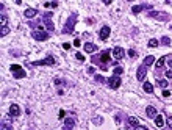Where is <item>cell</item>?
I'll use <instances>...</instances> for the list:
<instances>
[{
  "mask_svg": "<svg viewBox=\"0 0 172 130\" xmlns=\"http://www.w3.org/2000/svg\"><path fill=\"white\" fill-rule=\"evenodd\" d=\"M33 38L36 39V41H47V39L50 38V35H49V31H46V27L38 25L33 30Z\"/></svg>",
  "mask_w": 172,
  "mask_h": 130,
  "instance_id": "1",
  "label": "cell"
},
{
  "mask_svg": "<svg viewBox=\"0 0 172 130\" xmlns=\"http://www.w3.org/2000/svg\"><path fill=\"white\" fill-rule=\"evenodd\" d=\"M77 19H78V14H77V13H72L70 17H69V19H67V22H66L64 28H63V33H64V35L72 33V31H74V28H75Z\"/></svg>",
  "mask_w": 172,
  "mask_h": 130,
  "instance_id": "2",
  "label": "cell"
},
{
  "mask_svg": "<svg viewBox=\"0 0 172 130\" xmlns=\"http://www.w3.org/2000/svg\"><path fill=\"white\" fill-rule=\"evenodd\" d=\"M10 71H11V74L14 75V78H24L25 75H27L25 69L20 68L19 64H11V66H10Z\"/></svg>",
  "mask_w": 172,
  "mask_h": 130,
  "instance_id": "3",
  "label": "cell"
},
{
  "mask_svg": "<svg viewBox=\"0 0 172 130\" xmlns=\"http://www.w3.org/2000/svg\"><path fill=\"white\" fill-rule=\"evenodd\" d=\"M53 64H56L55 58H53L52 55H49L47 58H44V60L33 61V64H31V66H53Z\"/></svg>",
  "mask_w": 172,
  "mask_h": 130,
  "instance_id": "4",
  "label": "cell"
},
{
  "mask_svg": "<svg viewBox=\"0 0 172 130\" xmlns=\"http://www.w3.org/2000/svg\"><path fill=\"white\" fill-rule=\"evenodd\" d=\"M149 16L153 17V19H158V20H169V14L164 11H150Z\"/></svg>",
  "mask_w": 172,
  "mask_h": 130,
  "instance_id": "5",
  "label": "cell"
},
{
  "mask_svg": "<svg viewBox=\"0 0 172 130\" xmlns=\"http://www.w3.org/2000/svg\"><path fill=\"white\" fill-rule=\"evenodd\" d=\"M106 83L110 85L111 89H117L121 86V77H119V75H111V77L106 80Z\"/></svg>",
  "mask_w": 172,
  "mask_h": 130,
  "instance_id": "6",
  "label": "cell"
},
{
  "mask_svg": "<svg viewBox=\"0 0 172 130\" xmlns=\"http://www.w3.org/2000/svg\"><path fill=\"white\" fill-rule=\"evenodd\" d=\"M146 75H147V66L141 64L136 71V78L139 80V82H144V80H146Z\"/></svg>",
  "mask_w": 172,
  "mask_h": 130,
  "instance_id": "7",
  "label": "cell"
},
{
  "mask_svg": "<svg viewBox=\"0 0 172 130\" xmlns=\"http://www.w3.org/2000/svg\"><path fill=\"white\" fill-rule=\"evenodd\" d=\"M52 16H53L52 13H46V14L42 16V19H44V22H46V27H47L49 31H53V30H55V25H53V22L50 20Z\"/></svg>",
  "mask_w": 172,
  "mask_h": 130,
  "instance_id": "8",
  "label": "cell"
},
{
  "mask_svg": "<svg viewBox=\"0 0 172 130\" xmlns=\"http://www.w3.org/2000/svg\"><path fill=\"white\" fill-rule=\"evenodd\" d=\"M110 33H111V28L108 25H103L100 28V31H99V38H100L102 41H106L108 36H110Z\"/></svg>",
  "mask_w": 172,
  "mask_h": 130,
  "instance_id": "9",
  "label": "cell"
},
{
  "mask_svg": "<svg viewBox=\"0 0 172 130\" xmlns=\"http://www.w3.org/2000/svg\"><path fill=\"white\" fill-rule=\"evenodd\" d=\"M8 114L11 116V118H17V116L20 114V107L17 104H11L10 105V110H8Z\"/></svg>",
  "mask_w": 172,
  "mask_h": 130,
  "instance_id": "10",
  "label": "cell"
},
{
  "mask_svg": "<svg viewBox=\"0 0 172 130\" xmlns=\"http://www.w3.org/2000/svg\"><path fill=\"white\" fill-rule=\"evenodd\" d=\"M113 55H114V58L117 61H119V60H122V58L125 57V52H124V49H122V47L116 46L114 49H113Z\"/></svg>",
  "mask_w": 172,
  "mask_h": 130,
  "instance_id": "11",
  "label": "cell"
},
{
  "mask_svg": "<svg viewBox=\"0 0 172 130\" xmlns=\"http://www.w3.org/2000/svg\"><path fill=\"white\" fill-rule=\"evenodd\" d=\"M146 116H147V118H150V119H155L158 116V111H156L155 107H152V105L146 107Z\"/></svg>",
  "mask_w": 172,
  "mask_h": 130,
  "instance_id": "12",
  "label": "cell"
},
{
  "mask_svg": "<svg viewBox=\"0 0 172 130\" xmlns=\"http://www.w3.org/2000/svg\"><path fill=\"white\" fill-rule=\"evenodd\" d=\"M83 50H85L86 53H91V55H94V52L99 50V49H97L96 44H92V42H86L85 46H83Z\"/></svg>",
  "mask_w": 172,
  "mask_h": 130,
  "instance_id": "13",
  "label": "cell"
},
{
  "mask_svg": "<svg viewBox=\"0 0 172 130\" xmlns=\"http://www.w3.org/2000/svg\"><path fill=\"white\" fill-rule=\"evenodd\" d=\"M142 10H150V5H135L132 8V13L133 14H139Z\"/></svg>",
  "mask_w": 172,
  "mask_h": 130,
  "instance_id": "14",
  "label": "cell"
},
{
  "mask_svg": "<svg viewBox=\"0 0 172 130\" xmlns=\"http://www.w3.org/2000/svg\"><path fill=\"white\" fill-rule=\"evenodd\" d=\"M127 124H128V127L135 129L139 125V121H138V118H135V116H128V118H127Z\"/></svg>",
  "mask_w": 172,
  "mask_h": 130,
  "instance_id": "15",
  "label": "cell"
},
{
  "mask_svg": "<svg viewBox=\"0 0 172 130\" xmlns=\"http://www.w3.org/2000/svg\"><path fill=\"white\" fill-rule=\"evenodd\" d=\"M36 14H38V10H36V8H27L24 11V16L27 19H31V17H35Z\"/></svg>",
  "mask_w": 172,
  "mask_h": 130,
  "instance_id": "16",
  "label": "cell"
},
{
  "mask_svg": "<svg viewBox=\"0 0 172 130\" xmlns=\"http://www.w3.org/2000/svg\"><path fill=\"white\" fill-rule=\"evenodd\" d=\"M166 60H167V57H161L160 60H158V61L155 63V72H156V74L163 69V64H164V61H166Z\"/></svg>",
  "mask_w": 172,
  "mask_h": 130,
  "instance_id": "17",
  "label": "cell"
},
{
  "mask_svg": "<svg viewBox=\"0 0 172 130\" xmlns=\"http://www.w3.org/2000/svg\"><path fill=\"white\" fill-rule=\"evenodd\" d=\"M100 61H102V63H111L110 50H103V52L100 53Z\"/></svg>",
  "mask_w": 172,
  "mask_h": 130,
  "instance_id": "18",
  "label": "cell"
},
{
  "mask_svg": "<svg viewBox=\"0 0 172 130\" xmlns=\"http://www.w3.org/2000/svg\"><path fill=\"white\" fill-rule=\"evenodd\" d=\"M142 89H144V91H146L147 94H152V93H153V86H152V83H150V82H147V80L142 83Z\"/></svg>",
  "mask_w": 172,
  "mask_h": 130,
  "instance_id": "19",
  "label": "cell"
},
{
  "mask_svg": "<svg viewBox=\"0 0 172 130\" xmlns=\"http://www.w3.org/2000/svg\"><path fill=\"white\" fill-rule=\"evenodd\" d=\"M153 63H155V57H153V55H149V57H146V60H144V64H146L147 68H149V66H152Z\"/></svg>",
  "mask_w": 172,
  "mask_h": 130,
  "instance_id": "20",
  "label": "cell"
},
{
  "mask_svg": "<svg viewBox=\"0 0 172 130\" xmlns=\"http://www.w3.org/2000/svg\"><path fill=\"white\" fill-rule=\"evenodd\" d=\"M155 124H156V127H164V119H163L161 114H158L155 118Z\"/></svg>",
  "mask_w": 172,
  "mask_h": 130,
  "instance_id": "21",
  "label": "cell"
},
{
  "mask_svg": "<svg viewBox=\"0 0 172 130\" xmlns=\"http://www.w3.org/2000/svg\"><path fill=\"white\" fill-rule=\"evenodd\" d=\"M8 33H10V27H8V25H2V30H0V35H2V36H6Z\"/></svg>",
  "mask_w": 172,
  "mask_h": 130,
  "instance_id": "22",
  "label": "cell"
},
{
  "mask_svg": "<svg viewBox=\"0 0 172 130\" xmlns=\"http://www.w3.org/2000/svg\"><path fill=\"white\" fill-rule=\"evenodd\" d=\"M102 122H103V118H102V116H96V118H92V124L100 125Z\"/></svg>",
  "mask_w": 172,
  "mask_h": 130,
  "instance_id": "23",
  "label": "cell"
},
{
  "mask_svg": "<svg viewBox=\"0 0 172 130\" xmlns=\"http://www.w3.org/2000/svg\"><path fill=\"white\" fill-rule=\"evenodd\" d=\"M160 42L163 44V46H171V39H169V38H167V36H163Z\"/></svg>",
  "mask_w": 172,
  "mask_h": 130,
  "instance_id": "24",
  "label": "cell"
},
{
  "mask_svg": "<svg viewBox=\"0 0 172 130\" xmlns=\"http://www.w3.org/2000/svg\"><path fill=\"white\" fill-rule=\"evenodd\" d=\"M122 74H124V69H122L121 66H116V68H114V75H119V77H121Z\"/></svg>",
  "mask_w": 172,
  "mask_h": 130,
  "instance_id": "25",
  "label": "cell"
},
{
  "mask_svg": "<svg viewBox=\"0 0 172 130\" xmlns=\"http://www.w3.org/2000/svg\"><path fill=\"white\" fill-rule=\"evenodd\" d=\"M156 82H158V86L160 88H167V85H169L167 80H156Z\"/></svg>",
  "mask_w": 172,
  "mask_h": 130,
  "instance_id": "26",
  "label": "cell"
},
{
  "mask_svg": "<svg viewBox=\"0 0 172 130\" xmlns=\"http://www.w3.org/2000/svg\"><path fill=\"white\" fill-rule=\"evenodd\" d=\"M74 119H70V118H67L66 121H64V125H67V127H74Z\"/></svg>",
  "mask_w": 172,
  "mask_h": 130,
  "instance_id": "27",
  "label": "cell"
},
{
  "mask_svg": "<svg viewBox=\"0 0 172 130\" xmlns=\"http://www.w3.org/2000/svg\"><path fill=\"white\" fill-rule=\"evenodd\" d=\"M147 46H149V47H156V46H158V39H150Z\"/></svg>",
  "mask_w": 172,
  "mask_h": 130,
  "instance_id": "28",
  "label": "cell"
},
{
  "mask_svg": "<svg viewBox=\"0 0 172 130\" xmlns=\"http://www.w3.org/2000/svg\"><path fill=\"white\" fill-rule=\"evenodd\" d=\"M75 58H77L78 61H83V63H85V55H83V53L77 52V53H75Z\"/></svg>",
  "mask_w": 172,
  "mask_h": 130,
  "instance_id": "29",
  "label": "cell"
},
{
  "mask_svg": "<svg viewBox=\"0 0 172 130\" xmlns=\"http://www.w3.org/2000/svg\"><path fill=\"white\" fill-rule=\"evenodd\" d=\"M128 57H130V58H136V57H138V52L133 50V49H130V50H128Z\"/></svg>",
  "mask_w": 172,
  "mask_h": 130,
  "instance_id": "30",
  "label": "cell"
},
{
  "mask_svg": "<svg viewBox=\"0 0 172 130\" xmlns=\"http://www.w3.org/2000/svg\"><path fill=\"white\" fill-rule=\"evenodd\" d=\"M96 82H97V83H105V82H106V80H105V78H103V77H102V75H96Z\"/></svg>",
  "mask_w": 172,
  "mask_h": 130,
  "instance_id": "31",
  "label": "cell"
},
{
  "mask_svg": "<svg viewBox=\"0 0 172 130\" xmlns=\"http://www.w3.org/2000/svg\"><path fill=\"white\" fill-rule=\"evenodd\" d=\"M66 116V111L64 110H60V113H58V119H63Z\"/></svg>",
  "mask_w": 172,
  "mask_h": 130,
  "instance_id": "32",
  "label": "cell"
},
{
  "mask_svg": "<svg viewBox=\"0 0 172 130\" xmlns=\"http://www.w3.org/2000/svg\"><path fill=\"white\" fill-rule=\"evenodd\" d=\"M167 125H169V129L172 130V116H171V114L167 116Z\"/></svg>",
  "mask_w": 172,
  "mask_h": 130,
  "instance_id": "33",
  "label": "cell"
},
{
  "mask_svg": "<svg viewBox=\"0 0 172 130\" xmlns=\"http://www.w3.org/2000/svg\"><path fill=\"white\" fill-rule=\"evenodd\" d=\"M116 122H117V124H121V122H122V114H119V113L116 114Z\"/></svg>",
  "mask_w": 172,
  "mask_h": 130,
  "instance_id": "34",
  "label": "cell"
},
{
  "mask_svg": "<svg viewBox=\"0 0 172 130\" xmlns=\"http://www.w3.org/2000/svg\"><path fill=\"white\" fill-rule=\"evenodd\" d=\"M2 130H11V125H10V124L6 125L5 122H3V124H2Z\"/></svg>",
  "mask_w": 172,
  "mask_h": 130,
  "instance_id": "35",
  "label": "cell"
},
{
  "mask_svg": "<svg viewBox=\"0 0 172 130\" xmlns=\"http://www.w3.org/2000/svg\"><path fill=\"white\" fill-rule=\"evenodd\" d=\"M74 46H75V47H80V46H81V41H80L78 38H77L75 41H74Z\"/></svg>",
  "mask_w": 172,
  "mask_h": 130,
  "instance_id": "36",
  "label": "cell"
},
{
  "mask_svg": "<svg viewBox=\"0 0 172 130\" xmlns=\"http://www.w3.org/2000/svg\"><path fill=\"white\" fill-rule=\"evenodd\" d=\"M0 20H2V25H6V17H5V14H2Z\"/></svg>",
  "mask_w": 172,
  "mask_h": 130,
  "instance_id": "37",
  "label": "cell"
},
{
  "mask_svg": "<svg viewBox=\"0 0 172 130\" xmlns=\"http://www.w3.org/2000/svg\"><path fill=\"white\" fill-rule=\"evenodd\" d=\"M64 83H66L64 80H58V78L55 80V85H56V86H58V85H64Z\"/></svg>",
  "mask_w": 172,
  "mask_h": 130,
  "instance_id": "38",
  "label": "cell"
},
{
  "mask_svg": "<svg viewBox=\"0 0 172 130\" xmlns=\"http://www.w3.org/2000/svg\"><path fill=\"white\" fill-rule=\"evenodd\" d=\"M133 130H149L147 127H142V125H138V127H135Z\"/></svg>",
  "mask_w": 172,
  "mask_h": 130,
  "instance_id": "39",
  "label": "cell"
},
{
  "mask_svg": "<svg viewBox=\"0 0 172 130\" xmlns=\"http://www.w3.org/2000/svg\"><path fill=\"white\" fill-rule=\"evenodd\" d=\"M94 72H96V68H92V66L88 68V74H94Z\"/></svg>",
  "mask_w": 172,
  "mask_h": 130,
  "instance_id": "40",
  "label": "cell"
},
{
  "mask_svg": "<svg viewBox=\"0 0 172 130\" xmlns=\"http://www.w3.org/2000/svg\"><path fill=\"white\" fill-rule=\"evenodd\" d=\"M63 49H66V50H67V49H70V44L69 42H64V44H63Z\"/></svg>",
  "mask_w": 172,
  "mask_h": 130,
  "instance_id": "41",
  "label": "cell"
},
{
  "mask_svg": "<svg viewBox=\"0 0 172 130\" xmlns=\"http://www.w3.org/2000/svg\"><path fill=\"white\" fill-rule=\"evenodd\" d=\"M169 91H167V89H164V91H163V97H167V96H169Z\"/></svg>",
  "mask_w": 172,
  "mask_h": 130,
  "instance_id": "42",
  "label": "cell"
},
{
  "mask_svg": "<svg viewBox=\"0 0 172 130\" xmlns=\"http://www.w3.org/2000/svg\"><path fill=\"white\" fill-rule=\"evenodd\" d=\"M63 130H72V127H67V125H64V127H63Z\"/></svg>",
  "mask_w": 172,
  "mask_h": 130,
  "instance_id": "43",
  "label": "cell"
},
{
  "mask_svg": "<svg viewBox=\"0 0 172 130\" xmlns=\"http://www.w3.org/2000/svg\"><path fill=\"white\" fill-rule=\"evenodd\" d=\"M167 64H169V68L172 69V60H169V63H167Z\"/></svg>",
  "mask_w": 172,
  "mask_h": 130,
  "instance_id": "44",
  "label": "cell"
}]
</instances>
